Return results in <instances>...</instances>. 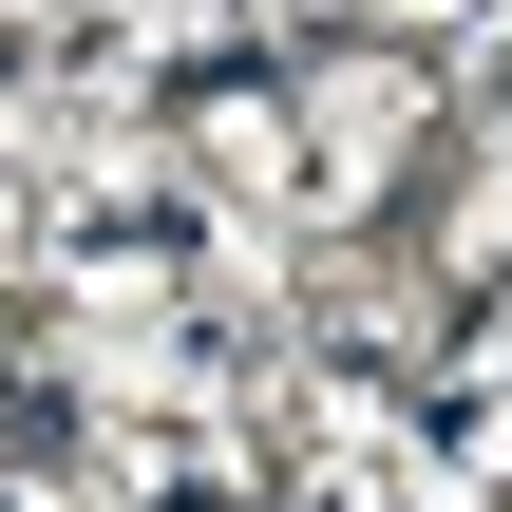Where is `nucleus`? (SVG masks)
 Here are the masks:
<instances>
[{
  "instance_id": "nucleus-1",
  "label": "nucleus",
  "mask_w": 512,
  "mask_h": 512,
  "mask_svg": "<svg viewBox=\"0 0 512 512\" xmlns=\"http://www.w3.org/2000/svg\"><path fill=\"white\" fill-rule=\"evenodd\" d=\"M285 512H437V475H418L380 418H342V456H304V494H285Z\"/></svg>"
}]
</instances>
